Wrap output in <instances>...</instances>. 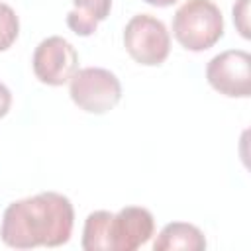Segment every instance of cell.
<instances>
[{"label": "cell", "mask_w": 251, "mask_h": 251, "mask_svg": "<svg viewBox=\"0 0 251 251\" xmlns=\"http://www.w3.org/2000/svg\"><path fill=\"white\" fill-rule=\"evenodd\" d=\"M75 210L59 192H39L12 202L2 216L0 237L8 247H59L71 239Z\"/></svg>", "instance_id": "1"}, {"label": "cell", "mask_w": 251, "mask_h": 251, "mask_svg": "<svg viewBox=\"0 0 251 251\" xmlns=\"http://www.w3.org/2000/svg\"><path fill=\"white\" fill-rule=\"evenodd\" d=\"M173 35L188 51H206L224 35L222 10L212 0H186L173 18Z\"/></svg>", "instance_id": "2"}, {"label": "cell", "mask_w": 251, "mask_h": 251, "mask_svg": "<svg viewBox=\"0 0 251 251\" xmlns=\"http://www.w3.org/2000/svg\"><path fill=\"white\" fill-rule=\"evenodd\" d=\"M73 102L88 114H106L122 100L120 78L102 67L76 69L69 80Z\"/></svg>", "instance_id": "3"}, {"label": "cell", "mask_w": 251, "mask_h": 251, "mask_svg": "<svg viewBox=\"0 0 251 251\" xmlns=\"http://www.w3.org/2000/svg\"><path fill=\"white\" fill-rule=\"evenodd\" d=\"M124 45L135 63L157 67L169 57L171 35L167 25L155 16L137 14L124 27Z\"/></svg>", "instance_id": "4"}, {"label": "cell", "mask_w": 251, "mask_h": 251, "mask_svg": "<svg viewBox=\"0 0 251 251\" xmlns=\"http://www.w3.org/2000/svg\"><path fill=\"white\" fill-rule=\"evenodd\" d=\"M206 78L214 90L229 98L251 94V55L243 49H227L206 65Z\"/></svg>", "instance_id": "5"}, {"label": "cell", "mask_w": 251, "mask_h": 251, "mask_svg": "<svg viewBox=\"0 0 251 251\" xmlns=\"http://www.w3.org/2000/svg\"><path fill=\"white\" fill-rule=\"evenodd\" d=\"M33 73L49 86H61L71 80L78 69V55L75 47L61 35H51L39 41L33 51Z\"/></svg>", "instance_id": "6"}, {"label": "cell", "mask_w": 251, "mask_h": 251, "mask_svg": "<svg viewBox=\"0 0 251 251\" xmlns=\"http://www.w3.org/2000/svg\"><path fill=\"white\" fill-rule=\"evenodd\" d=\"M155 233V218L147 208L126 206L112 216L110 251H135Z\"/></svg>", "instance_id": "7"}, {"label": "cell", "mask_w": 251, "mask_h": 251, "mask_svg": "<svg viewBox=\"0 0 251 251\" xmlns=\"http://www.w3.org/2000/svg\"><path fill=\"white\" fill-rule=\"evenodd\" d=\"M155 251H202L206 249L204 233L186 222L167 224L153 241Z\"/></svg>", "instance_id": "8"}, {"label": "cell", "mask_w": 251, "mask_h": 251, "mask_svg": "<svg viewBox=\"0 0 251 251\" xmlns=\"http://www.w3.org/2000/svg\"><path fill=\"white\" fill-rule=\"evenodd\" d=\"M112 0H73V10L67 14V25L76 35H92L100 22L110 14Z\"/></svg>", "instance_id": "9"}, {"label": "cell", "mask_w": 251, "mask_h": 251, "mask_svg": "<svg viewBox=\"0 0 251 251\" xmlns=\"http://www.w3.org/2000/svg\"><path fill=\"white\" fill-rule=\"evenodd\" d=\"M112 212L96 210L86 216L82 227V249L84 251H110V222Z\"/></svg>", "instance_id": "10"}, {"label": "cell", "mask_w": 251, "mask_h": 251, "mask_svg": "<svg viewBox=\"0 0 251 251\" xmlns=\"http://www.w3.org/2000/svg\"><path fill=\"white\" fill-rule=\"evenodd\" d=\"M20 33V20L12 6L0 2V51L12 47Z\"/></svg>", "instance_id": "11"}, {"label": "cell", "mask_w": 251, "mask_h": 251, "mask_svg": "<svg viewBox=\"0 0 251 251\" xmlns=\"http://www.w3.org/2000/svg\"><path fill=\"white\" fill-rule=\"evenodd\" d=\"M247 14H249V0H237L233 6V22L237 31L249 39V24H247Z\"/></svg>", "instance_id": "12"}, {"label": "cell", "mask_w": 251, "mask_h": 251, "mask_svg": "<svg viewBox=\"0 0 251 251\" xmlns=\"http://www.w3.org/2000/svg\"><path fill=\"white\" fill-rule=\"evenodd\" d=\"M12 106V92L8 90V86L0 80V118H4L10 112Z\"/></svg>", "instance_id": "13"}, {"label": "cell", "mask_w": 251, "mask_h": 251, "mask_svg": "<svg viewBox=\"0 0 251 251\" xmlns=\"http://www.w3.org/2000/svg\"><path fill=\"white\" fill-rule=\"evenodd\" d=\"M143 2H147V4H151V6H157V8H165V6L175 4L176 0H143Z\"/></svg>", "instance_id": "14"}]
</instances>
